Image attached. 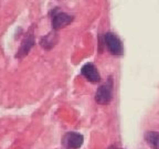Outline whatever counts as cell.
I'll use <instances>...</instances> for the list:
<instances>
[{"label":"cell","instance_id":"6da1fadb","mask_svg":"<svg viewBox=\"0 0 159 149\" xmlns=\"http://www.w3.org/2000/svg\"><path fill=\"white\" fill-rule=\"evenodd\" d=\"M112 97H113V88H112L111 81H109V83H106V84L98 87V89L95 93V101L101 105L108 104L111 102Z\"/></svg>","mask_w":159,"mask_h":149},{"label":"cell","instance_id":"3957f363","mask_svg":"<svg viewBox=\"0 0 159 149\" xmlns=\"http://www.w3.org/2000/svg\"><path fill=\"white\" fill-rule=\"evenodd\" d=\"M82 75L89 82L97 83L101 81V75H99L97 69L92 64V63H87L82 67Z\"/></svg>","mask_w":159,"mask_h":149},{"label":"cell","instance_id":"7a4b0ae2","mask_svg":"<svg viewBox=\"0 0 159 149\" xmlns=\"http://www.w3.org/2000/svg\"><path fill=\"white\" fill-rule=\"evenodd\" d=\"M105 44L107 49L112 54L114 55H120L123 53V45L120 40L118 39L117 35L114 33H106L105 34Z\"/></svg>","mask_w":159,"mask_h":149},{"label":"cell","instance_id":"ba28073f","mask_svg":"<svg viewBox=\"0 0 159 149\" xmlns=\"http://www.w3.org/2000/svg\"><path fill=\"white\" fill-rule=\"evenodd\" d=\"M57 42V35L55 32H51L48 35H45L44 38L41 39V45H42L44 49H51L55 45V43Z\"/></svg>","mask_w":159,"mask_h":149},{"label":"cell","instance_id":"5b68a950","mask_svg":"<svg viewBox=\"0 0 159 149\" xmlns=\"http://www.w3.org/2000/svg\"><path fill=\"white\" fill-rule=\"evenodd\" d=\"M64 142L69 148L77 149L83 145V136L77 133H70L65 136Z\"/></svg>","mask_w":159,"mask_h":149},{"label":"cell","instance_id":"52a82bcc","mask_svg":"<svg viewBox=\"0 0 159 149\" xmlns=\"http://www.w3.org/2000/svg\"><path fill=\"white\" fill-rule=\"evenodd\" d=\"M145 140L152 149H159V134L156 132H147L145 134Z\"/></svg>","mask_w":159,"mask_h":149},{"label":"cell","instance_id":"9c48e42d","mask_svg":"<svg viewBox=\"0 0 159 149\" xmlns=\"http://www.w3.org/2000/svg\"><path fill=\"white\" fill-rule=\"evenodd\" d=\"M109 149H116V148H114V147H111V148H109Z\"/></svg>","mask_w":159,"mask_h":149},{"label":"cell","instance_id":"8992f818","mask_svg":"<svg viewBox=\"0 0 159 149\" xmlns=\"http://www.w3.org/2000/svg\"><path fill=\"white\" fill-rule=\"evenodd\" d=\"M33 44H34V39H33V35L29 34L25 40H23L22 44H21L19 51H18L17 57H19V59H22L25 55H27L28 53H29L30 50H31V47H33Z\"/></svg>","mask_w":159,"mask_h":149},{"label":"cell","instance_id":"277c9868","mask_svg":"<svg viewBox=\"0 0 159 149\" xmlns=\"http://www.w3.org/2000/svg\"><path fill=\"white\" fill-rule=\"evenodd\" d=\"M73 21L72 16L67 15L64 12H60L55 15L52 19V28L54 30H60L62 28H65Z\"/></svg>","mask_w":159,"mask_h":149}]
</instances>
